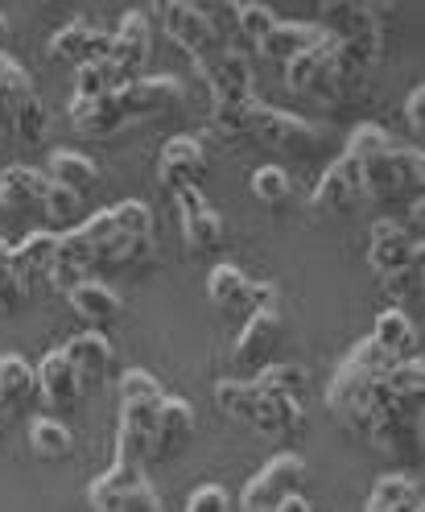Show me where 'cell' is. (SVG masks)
<instances>
[{"label":"cell","mask_w":425,"mask_h":512,"mask_svg":"<svg viewBox=\"0 0 425 512\" xmlns=\"http://www.w3.org/2000/svg\"><path fill=\"white\" fill-rule=\"evenodd\" d=\"M405 504H421V484L405 471H388L376 479V488L368 496V508H405Z\"/></svg>","instance_id":"cell-35"},{"label":"cell","mask_w":425,"mask_h":512,"mask_svg":"<svg viewBox=\"0 0 425 512\" xmlns=\"http://www.w3.org/2000/svg\"><path fill=\"white\" fill-rule=\"evenodd\" d=\"M46 128H50V116H46V104H42V95H34V100H25L17 108V124H13V137L25 141V145H38L46 137Z\"/></svg>","instance_id":"cell-42"},{"label":"cell","mask_w":425,"mask_h":512,"mask_svg":"<svg viewBox=\"0 0 425 512\" xmlns=\"http://www.w3.org/2000/svg\"><path fill=\"white\" fill-rule=\"evenodd\" d=\"M273 512H314V508H310V500H306V496H289V500H281Z\"/></svg>","instance_id":"cell-50"},{"label":"cell","mask_w":425,"mask_h":512,"mask_svg":"<svg viewBox=\"0 0 425 512\" xmlns=\"http://www.w3.org/2000/svg\"><path fill=\"white\" fill-rule=\"evenodd\" d=\"M141 484H149L141 463H116L112 459V467L87 488V500L95 504V500H108V496H124V492H137Z\"/></svg>","instance_id":"cell-36"},{"label":"cell","mask_w":425,"mask_h":512,"mask_svg":"<svg viewBox=\"0 0 425 512\" xmlns=\"http://www.w3.org/2000/svg\"><path fill=\"white\" fill-rule=\"evenodd\" d=\"M54 252H58V232H29L21 244L9 248V269L29 285V290H38V285L50 277L54 269Z\"/></svg>","instance_id":"cell-19"},{"label":"cell","mask_w":425,"mask_h":512,"mask_svg":"<svg viewBox=\"0 0 425 512\" xmlns=\"http://www.w3.org/2000/svg\"><path fill=\"white\" fill-rule=\"evenodd\" d=\"M252 195L265 207H285L293 199V178L281 166H256L252 170Z\"/></svg>","instance_id":"cell-40"},{"label":"cell","mask_w":425,"mask_h":512,"mask_svg":"<svg viewBox=\"0 0 425 512\" xmlns=\"http://www.w3.org/2000/svg\"><path fill=\"white\" fill-rule=\"evenodd\" d=\"M260 393H269V397H293V401H302L306 393V368L302 364H269V368H260L256 376H248Z\"/></svg>","instance_id":"cell-34"},{"label":"cell","mask_w":425,"mask_h":512,"mask_svg":"<svg viewBox=\"0 0 425 512\" xmlns=\"http://www.w3.org/2000/svg\"><path fill=\"white\" fill-rule=\"evenodd\" d=\"M161 25H166V34L170 42L190 54L194 62L223 50V34L215 29V17L207 5H190V0H170V5H161Z\"/></svg>","instance_id":"cell-5"},{"label":"cell","mask_w":425,"mask_h":512,"mask_svg":"<svg viewBox=\"0 0 425 512\" xmlns=\"http://www.w3.org/2000/svg\"><path fill=\"white\" fill-rule=\"evenodd\" d=\"M331 50H335V38L326 34L314 50H306V54H298L293 62H285L289 87L302 91V95H310V100H322V104L343 100V91H339V83H335V75H331Z\"/></svg>","instance_id":"cell-11"},{"label":"cell","mask_w":425,"mask_h":512,"mask_svg":"<svg viewBox=\"0 0 425 512\" xmlns=\"http://www.w3.org/2000/svg\"><path fill=\"white\" fill-rule=\"evenodd\" d=\"M34 397H38V372H34V364H29L25 356H17V351H5V356H0V405H9L17 413Z\"/></svg>","instance_id":"cell-29"},{"label":"cell","mask_w":425,"mask_h":512,"mask_svg":"<svg viewBox=\"0 0 425 512\" xmlns=\"http://www.w3.org/2000/svg\"><path fill=\"white\" fill-rule=\"evenodd\" d=\"M108 62L116 67V75L124 83H133L141 71H145V62L153 54V34H149V17L141 9H128L116 25V34H108Z\"/></svg>","instance_id":"cell-10"},{"label":"cell","mask_w":425,"mask_h":512,"mask_svg":"<svg viewBox=\"0 0 425 512\" xmlns=\"http://www.w3.org/2000/svg\"><path fill=\"white\" fill-rule=\"evenodd\" d=\"M38 372V397L50 405V409H75L83 401V376L67 364V356L54 347L42 356V364L34 368Z\"/></svg>","instance_id":"cell-18"},{"label":"cell","mask_w":425,"mask_h":512,"mask_svg":"<svg viewBox=\"0 0 425 512\" xmlns=\"http://www.w3.org/2000/svg\"><path fill=\"white\" fill-rule=\"evenodd\" d=\"M190 438H194V409H190V401L166 393V397H161V405H157V430H153L149 459L178 455Z\"/></svg>","instance_id":"cell-17"},{"label":"cell","mask_w":425,"mask_h":512,"mask_svg":"<svg viewBox=\"0 0 425 512\" xmlns=\"http://www.w3.org/2000/svg\"><path fill=\"white\" fill-rule=\"evenodd\" d=\"M34 95H38V87H34V79H29V71L17 58L0 54V137H13L17 108L25 100H34Z\"/></svg>","instance_id":"cell-24"},{"label":"cell","mask_w":425,"mask_h":512,"mask_svg":"<svg viewBox=\"0 0 425 512\" xmlns=\"http://www.w3.org/2000/svg\"><path fill=\"white\" fill-rule=\"evenodd\" d=\"M194 67H199V75H203V83L211 91V104H236V100L256 95L252 91V67H248V58L236 54V50L223 46V50L199 58Z\"/></svg>","instance_id":"cell-12"},{"label":"cell","mask_w":425,"mask_h":512,"mask_svg":"<svg viewBox=\"0 0 425 512\" xmlns=\"http://www.w3.org/2000/svg\"><path fill=\"white\" fill-rule=\"evenodd\" d=\"M421 265V236L401 228V219H376L368 228V269L376 277H392Z\"/></svg>","instance_id":"cell-6"},{"label":"cell","mask_w":425,"mask_h":512,"mask_svg":"<svg viewBox=\"0 0 425 512\" xmlns=\"http://www.w3.org/2000/svg\"><path fill=\"white\" fill-rule=\"evenodd\" d=\"M269 306H277V285L273 281H252L248 310H269Z\"/></svg>","instance_id":"cell-49"},{"label":"cell","mask_w":425,"mask_h":512,"mask_svg":"<svg viewBox=\"0 0 425 512\" xmlns=\"http://www.w3.org/2000/svg\"><path fill=\"white\" fill-rule=\"evenodd\" d=\"M42 211L54 215V219H71L79 211V195H71V190H62V186H46V199H42Z\"/></svg>","instance_id":"cell-47"},{"label":"cell","mask_w":425,"mask_h":512,"mask_svg":"<svg viewBox=\"0 0 425 512\" xmlns=\"http://www.w3.org/2000/svg\"><path fill=\"white\" fill-rule=\"evenodd\" d=\"M260 108H265L260 95H248V100H236V104H211V124L223 137H252Z\"/></svg>","instance_id":"cell-33"},{"label":"cell","mask_w":425,"mask_h":512,"mask_svg":"<svg viewBox=\"0 0 425 512\" xmlns=\"http://www.w3.org/2000/svg\"><path fill=\"white\" fill-rule=\"evenodd\" d=\"M252 137L273 145V149H285V153H314L322 145V128L310 116H298V112H285V108L265 104V108H260V116H256Z\"/></svg>","instance_id":"cell-9"},{"label":"cell","mask_w":425,"mask_h":512,"mask_svg":"<svg viewBox=\"0 0 425 512\" xmlns=\"http://www.w3.org/2000/svg\"><path fill=\"white\" fill-rule=\"evenodd\" d=\"M248 290H252V277L232 261H223V265H215L207 273V298L219 310H244L248 306Z\"/></svg>","instance_id":"cell-30"},{"label":"cell","mask_w":425,"mask_h":512,"mask_svg":"<svg viewBox=\"0 0 425 512\" xmlns=\"http://www.w3.org/2000/svg\"><path fill=\"white\" fill-rule=\"evenodd\" d=\"M124 79L116 75L112 62H87V67L75 71V91H71V100H100V95H112L120 91Z\"/></svg>","instance_id":"cell-37"},{"label":"cell","mask_w":425,"mask_h":512,"mask_svg":"<svg viewBox=\"0 0 425 512\" xmlns=\"http://www.w3.org/2000/svg\"><path fill=\"white\" fill-rule=\"evenodd\" d=\"M5 256H9V244H5V240H0V261H5Z\"/></svg>","instance_id":"cell-54"},{"label":"cell","mask_w":425,"mask_h":512,"mask_svg":"<svg viewBox=\"0 0 425 512\" xmlns=\"http://www.w3.org/2000/svg\"><path fill=\"white\" fill-rule=\"evenodd\" d=\"M326 34H331L351 58H359L364 67L380 58L384 34H380V17L372 5H351V0H339V5H322V21Z\"/></svg>","instance_id":"cell-3"},{"label":"cell","mask_w":425,"mask_h":512,"mask_svg":"<svg viewBox=\"0 0 425 512\" xmlns=\"http://www.w3.org/2000/svg\"><path fill=\"white\" fill-rule=\"evenodd\" d=\"M186 512H232V496H227V488H219V484H203V488L190 492Z\"/></svg>","instance_id":"cell-45"},{"label":"cell","mask_w":425,"mask_h":512,"mask_svg":"<svg viewBox=\"0 0 425 512\" xmlns=\"http://www.w3.org/2000/svg\"><path fill=\"white\" fill-rule=\"evenodd\" d=\"M384 290H388V298H392V302H397V306L405 310V302L421 290V265H417V269H405V273L384 277Z\"/></svg>","instance_id":"cell-46"},{"label":"cell","mask_w":425,"mask_h":512,"mask_svg":"<svg viewBox=\"0 0 425 512\" xmlns=\"http://www.w3.org/2000/svg\"><path fill=\"white\" fill-rule=\"evenodd\" d=\"M161 397H166V389L157 384L153 372H145V368L120 372V405H157Z\"/></svg>","instance_id":"cell-41"},{"label":"cell","mask_w":425,"mask_h":512,"mask_svg":"<svg viewBox=\"0 0 425 512\" xmlns=\"http://www.w3.org/2000/svg\"><path fill=\"white\" fill-rule=\"evenodd\" d=\"M29 285L9 269V261H0V314H17L29 302Z\"/></svg>","instance_id":"cell-44"},{"label":"cell","mask_w":425,"mask_h":512,"mask_svg":"<svg viewBox=\"0 0 425 512\" xmlns=\"http://www.w3.org/2000/svg\"><path fill=\"white\" fill-rule=\"evenodd\" d=\"M9 422H13V409H9V405H0V430H5Z\"/></svg>","instance_id":"cell-53"},{"label":"cell","mask_w":425,"mask_h":512,"mask_svg":"<svg viewBox=\"0 0 425 512\" xmlns=\"http://www.w3.org/2000/svg\"><path fill=\"white\" fill-rule=\"evenodd\" d=\"M58 351H62V356H67V364L83 376V384L95 380V376H104V372L112 368V360H116V351H112V343H108L104 331H83V335L67 339Z\"/></svg>","instance_id":"cell-26"},{"label":"cell","mask_w":425,"mask_h":512,"mask_svg":"<svg viewBox=\"0 0 425 512\" xmlns=\"http://www.w3.org/2000/svg\"><path fill=\"white\" fill-rule=\"evenodd\" d=\"M269 512H273V508H269Z\"/></svg>","instance_id":"cell-55"},{"label":"cell","mask_w":425,"mask_h":512,"mask_svg":"<svg viewBox=\"0 0 425 512\" xmlns=\"http://www.w3.org/2000/svg\"><path fill=\"white\" fill-rule=\"evenodd\" d=\"M425 178V153L417 145H392L388 153L364 162V199L368 203H417Z\"/></svg>","instance_id":"cell-2"},{"label":"cell","mask_w":425,"mask_h":512,"mask_svg":"<svg viewBox=\"0 0 425 512\" xmlns=\"http://www.w3.org/2000/svg\"><path fill=\"white\" fill-rule=\"evenodd\" d=\"M0 54H9V17L0 13Z\"/></svg>","instance_id":"cell-51"},{"label":"cell","mask_w":425,"mask_h":512,"mask_svg":"<svg viewBox=\"0 0 425 512\" xmlns=\"http://www.w3.org/2000/svg\"><path fill=\"white\" fill-rule=\"evenodd\" d=\"M46 178L62 190H71V195H87V190L100 182V166L79 149H54L46 162Z\"/></svg>","instance_id":"cell-27"},{"label":"cell","mask_w":425,"mask_h":512,"mask_svg":"<svg viewBox=\"0 0 425 512\" xmlns=\"http://www.w3.org/2000/svg\"><path fill=\"white\" fill-rule=\"evenodd\" d=\"M355 203H364V166L343 153V157H335V166H326V174L318 178L310 207L331 215V211H347Z\"/></svg>","instance_id":"cell-13"},{"label":"cell","mask_w":425,"mask_h":512,"mask_svg":"<svg viewBox=\"0 0 425 512\" xmlns=\"http://www.w3.org/2000/svg\"><path fill=\"white\" fill-rule=\"evenodd\" d=\"M29 451H34L38 459H46V463H62L75 451V434L58 418H34L29 422Z\"/></svg>","instance_id":"cell-31"},{"label":"cell","mask_w":425,"mask_h":512,"mask_svg":"<svg viewBox=\"0 0 425 512\" xmlns=\"http://www.w3.org/2000/svg\"><path fill=\"white\" fill-rule=\"evenodd\" d=\"M67 116L75 124V133L95 137V141L116 137L120 128H124V112L116 104V91L112 95H100V100H71L67 104Z\"/></svg>","instance_id":"cell-21"},{"label":"cell","mask_w":425,"mask_h":512,"mask_svg":"<svg viewBox=\"0 0 425 512\" xmlns=\"http://www.w3.org/2000/svg\"><path fill=\"white\" fill-rule=\"evenodd\" d=\"M384 356L397 364V360H413L417 356V331H413V318L401 310V306H388L376 314V327L368 335Z\"/></svg>","instance_id":"cell-22"},{"label":"cell","mask_w":425,"mask_h":512,"mask_svg":"<svg viewBox=\"0 0 425 512\" xmlns=\"http://www.w3.org/2000/svg\"><path fill=\"white\" fill-rule=\"evenodd\" d=\"M203 170H207V149H203L199 137H190V133L170 137L157 153V178L166 182L170 190L194 186V178H199Z\"/></svg>","instance_id":"cell-15"},{"label":"cell","mask_w":425,"mask_h":512,"mask_svg":"<svg viewBox=\"0 0 425 512\" xmlns=\"http://www.w3.org/2000/svg\"><path fill=\"white\" fill-rule=\"evenodd\" d=\"M260 434H269V438H298L306 430V413H302V401H293V397H269V393H260L256 401V413H252V422Z\"/></svg>","instance_id":"cell-23"},{"label":"cell","mask_w":425,"mask_h":512,"mask_svg":"<svg viewBox=\"0 0 425 512\" xmlns=\"http://www.w3.org/2000/svg\"><path fill=\"white\" fill-rule=\"evenodd\" d=\"M392 145H397V141H392V133H388V128H380V124H359V128H351V137H347V157H355V162L359 166H364V162H372V157H380V153H388Z\"/></svg>","instance_id":"cell-39"},{"label":"cell","mask_w":425,"mask_h":512,"mask_svg":"<svg viewBox=\"0 0 425 512\" xmlns=\"http://www.w3.org/2000/svg\"><path fill=\"white\" fill-rule=\"evenodd\" d=\"M306 484V459L293 451H277L265 467H260L244 492H240V512H269L289 496H302Z\"/></svg>","instance_id":"cell-4"},{"label":"cell","mask_w":425,"mask_h":512,"mask_svg":"<svg viewBox=\"0 0 425 512\" xmlns=\"http://www.w3.org/2000/svg\"><path fill=\"white\" fill-rule=\"evenodd\" d=\"M405 124H409L413 141L425 137V87H413L409 91V100H405Z\"/></svg>","instance_id":"cell-48"},{"label":"cell","mask_w":425,"mask_h":512,"mask_svg":"<svg viewBox=\"0 0 425 512\" xmlns=\"http://www.w3.org/2000/svg\"><path fill=\"white\" fill-rule=\"evenodd\" d=\"M174 203H178V219H182V240L194 252H211L223 240V219L211 207V199L203 195L199 186H182L174 190Z\"/></svg>","instance_id":"cell-14"},{"label":"cell","mask_w":425,"mask_h":512,"mask_svg":"<svg viewBox=\"0 0 425 512\" xmlns=\"http://www.w3.org/2000/svg\"><path fill=\"white\" fill-rule=\"evenodd\" d=\"M46 186H50L46 174L29 170V166H9L0 174V207L5 211H34L46 199Z\"/></svg>","instance_id":"cell-28"},{"label":"cell","mask_w":425,"mask_h":512,"mask_svg":"<svg viewBox=\"0 0 425 512\" xmlns=\"http://www.w3.org/2000/svg\"><path fill=\"white\" fill-rule=\"evenodd\" d=\"M232 25H236V34L252 46H260L269 34H273V25H277V13L269 5H260V0H244V5H232Z\"/></svg>","instance_id":"cell-38"},{"label":"cell","mask_w":425,"mask_h":512,"mask_svg":"<svg viewBox=\"0 0 425 512\" xmlns=\"http://www.w3.org/2000/svg\"><path fill=\"white\" fill-rule=\"evenodd\" d=\"M256 401H260V389H256L248 376H223V380L215 384V405H219L232 422H252Z\"/></svg>","instance_id":"cell-32"},{"label":"cell","mask_w":425,"mask_h":512,"mask_svg":"<svg viewBox=\"0 0 425 512\" xmlns=\"http://www.w3.org/2000/svg\"><path fill=\"white\" fill-rule=\"evenodd\" d=\"M186 100V87L174 75H137L133 83H124L116 91V104L124 112V124L133 120H153V116H166Z\"/></svg>","instance_id":"cell-7"},{"label":"cell","mask_w":425,"mask_h":512,"mask_svg":"<svg viewBox=\"0 0 425 512\" xmlns=\"http://www.w3.org/2000/svg\"><path fill=\"white\" fill-rule=\"evenodd\" d=\"M281 335H285V318H281V306H269V310H252L248 323L232 347V364L244 372V376H256L260 368L277 364L273 351L281 347Z\"/></svg>","instance_id":"cell-8"},{"label":"cell","mask_w":425,"mask_h":512,"mask_svg":"<svg viewBox=\"0 0 425 512\" xmlns=\"http://www.w3.org/2000/svg\"><path fill=\"white\" fill-rule=\"evenodd\" d=\"M95 512H161V500L149 484H141L137 492H124V496H108V500H95Z\"/></svg>","instance_id":"cell-43"},{"label":"cell","mask_w":425,"mask_h":512,"mask_svg":"<svg viewBox=\"0 0 425 512\" xmlns=\"http://www.w3.org/2000/svg\"><path fill=\"white\" fill-rule=\"evenodd\" d=\"M108 34L104 29H95L87 21H71V25H62L58 34L50 38V54L58 62H71V67H87V62H108Z\"/></svg>","instance_id":"cell-16"},{"label":"cell","mask_w":425,"mask_h":512,"mask_svg":"<svg viewBox=\"0 0 425 512\" xmlns=\"http://www.w3.org/2000/svg\"><path fill=\"white\" fill-rule=\"evenodd\" d=\"M364 512H421V504H405V508H364Z\"/></svg>","instance_id":"cell-52"},{"label":"cell","mask_w":425,"mask_h":512,"mask_svg":"<svg viewBox=\"0 0 425 512\" xmlns=\"http://www.w3.org/2000/svg\"><path fill=\"white\" fill-rule=\"evenodd\" d=\"M149 252H153V211L141 199H124L100 215L83 219L67 236H58L54 269L46 281L67 294L71 285L87 277L141 265Z\"/></svg>","instance_id":"cell-1"},{"label":"cell","mask_w":425,"mask_h":512,"mask_svg":"<svg viewBox=\"0 0 425 512\" xmlns=\"http://www.w3.org/2000/svg\"><path fill=\"white\" fill-rule=\"evenodd\" d=\"M67 302H71V310L83 318V323H91V331H104L108 323L120 318V294L100 277H87V281L71 285Z\"/></svg>","instance_id":"cell-20"},{"label":"cell","mask_w":425,"mask_h":512,"mask_svg":"<svg viewBox=\"0 0 425 512\" xmlns=\"http://www.w3.org/2000/svg\"><path fill=\"white\" fill-rule=\"evenodd\" d=\"M326 38V29L318 21H277L273 34L260 42V54H269L273 62H293L298 54L314 50Z\"/></svg>","instance_id":"cell-25"}]
</instances>
